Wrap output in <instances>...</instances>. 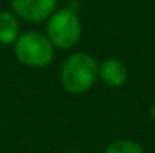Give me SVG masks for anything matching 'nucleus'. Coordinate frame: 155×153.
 <instances>
[{
	"label": "nucleus",
	"mask_w": 155,
	"mask_h": 153,
	"mask_svg": "<svg viewBox=\"0 0 155 153\" xmlns=\"http://www.w3.org/2000/svg\"><path fill=\"white\" fill-rule=\"evenodd\" d=\"M98 75L104 83L110 87H120L128 80L127 66L117 59H107L100 65Z\"/></svg>",
	"instance_id": "obj_5"
},
{
	"label": "nucleus",
	"mask_w": 155,
	"mask_h": 153,
	"mask_svg": "<svg viewBox=\"0 0 155 153\" xmlns=\"http://www.w3.org/2000/svg\"><path fill=\"white\" fill-rule=\"evenodd\" d=\"M66 153H80V152H66Z\"/></svg>",
	"instance_id": "obj_9"
},
{
	"label": "nucleus",
	"mask_w": 155,
	"mask_h": 153,
	"mask_svg": "<svg viewBox=\"0 0 155 153\" xmlns=\"http://www.w3.org/2000/svg\"><path fill=\"white\" fill-rule=\"evenodd\" d=\"M81 36V23L78 15L66 8L54 11L47 24V38L54 47L68 50L74 47Z\"/></svg>",
	"instance_id": "obj_3"
},
{
	"label": "nucleus",
	"mask_w": 155,
	"mask_h": 153,
	"mask_svg": "<svg viewBox=\"0 0 155 153\" xmlns=\"http://www.w3.org/2000/svg\"><path fill=\"white\" fill-rule=\"evenodd\" d=\"M14 53L20 63L29 68H42L53 60L54 45L39 32H26L15 41Z\"/></svg>",
	"instance_id": "obj_2"
},
{
	"label": "nucleus",
	"mask_w": 155,
	"mask_h": 153,
	"mask_svg": "<svg viewBox=\"0 0 155 153\" xmlns=\"http://www.w3.org/2000/svg\"><path fill=\"white\" fill-rule=\"evenodd\" d=\"M57 0H11L14 14L29 23H42L51 17Z\"/></svg>",
	"instance_id": "obj_4"
},
{
	"label": "nucleus",
	"mask_w": 155,
	"mask_h": 153,
	"mask_svg": "<svg viewBox=\"0 0 155 153\" xmlns=\"http://www.w3.org/2000/svg\"><path fill=\"white\" fill-rule=\"evenodd\" d=\"M20 36V20L14 12H0V44L11 45Z\"/></svg>",
	"instance_id": "obj_6"
},
{
	"label": "nucleus",
	"mask_w": 155,
	"mask_h": 153,
	"mask_svg": "<svg viewBox=\"0 0 155 153\" xmlns=\"http://www.w3.org/2000/svg\"><path fill=\"white\" fill-rule=\"evenodd\" d=\"M104 153H145V150L136 141H131V140H117V141L110 143L105 147Z\"/></svg>",
	"instance_id": "obj_7"
},
{
	"label": "nucleus",
	"mask_w": 155,
	"mask_h": 153,
	"mask_svg": "<svg viewBox=\"0 0 155 153\" xmlns=\"http://www.w3.org/2000/svg\"><path fill=\"white\" fill-rule=\"evenodd\" d=\"M98 71L100 65L94 56L81 51L74 53L63 62L60 74L62 86L68 93H84L94 86L98 77Z\"/></svg>",
	"instance_id": "obj_1"
},
{
	"label": "nucleus",
	"mask_w": 155,
	"mask_h": 153,
	"mask_svg": "<svg viewBox=\"0 0 155 153\" xmlns=\"http://www.w3.org/2000/svg\"><path fill=\"white\" fill-rule=\"evenodd\" d=\"M151 117H152V120H155V105H152V108H151Z\"/></svg>",
	"instance_id": "obj_8"
}]
</instances>
